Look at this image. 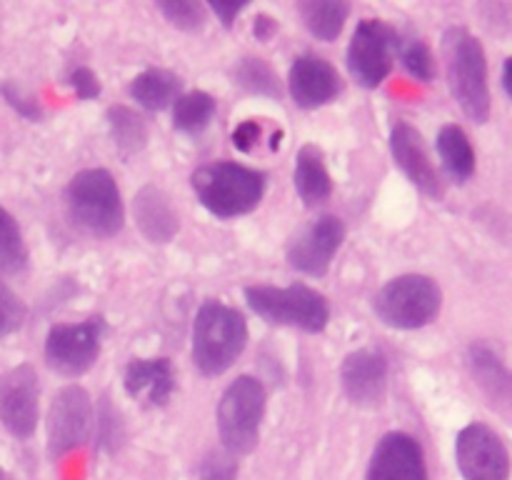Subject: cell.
Segmentation results:
<instances>
[{
  "label": "cell",
  "mask_w": 512,
  "mask_h": 480,
  "mask_svg": "<svg viewBox=\"0 0 512 480\" xmlns=\"http://www.w3.org/2000/svg\"><path fill=\"white\" fill-rule=\"evenodd\" d=\"M298 10L305 28L325 43L338 38L345 28V20L350 18V3L345 0H303Z\"/></svg>",
  "instance_id": "22"
},
{
  "label": "cell",
  "mask_w": 512,
  "mask_h": 480,
  "mask_svg": "<svg viewBox=\"0 0 512 480\" xmlns=\"http://www.w3.org/2000/svg\"><path fill=\"white\" fill-rule=\"evenodd\" d=\"M503 88L508 90V95L512 98V58L505 60L503 65Z\"/></svg>",
  "instance_id": "38"
},
{
  "label": "cell",
  "mask_w": 512,
  "mask_h": 480,
  "mask_svg": "<svg viewBox=\"0 0 512 480\" xmlns=\"http://www.w3.org/2000/svg\"><path fill=\"white\" fill-rule=\"evenodd\" d=\"M245 8H248V3H235V0H213V3H210V10L218 15V20L225 28H233V23L238 20V15L243 13Z\"/></svg>",
  "instance_id": "36"
},
{
  "label": "cell",
  "mask_w": 512,
  "mask_h": 480,
  "mask_svg": "<svg viewBox=\"0 0 512 480\" xmlns=\"http://www.w3.org/2000/svg\"><path fill=\"white\" fill-rule=\"evenodd\" d=\"M258 138H260V125L255 123V120H245V123H240L238 128L233 130V145L238 150H243V153H250L253 145L258 143Z\"/></svg>",
  "instance_id": "35"
},
{
  "label": "cell",
  "mask_w": 512,
  "mask_h": 480,
  "mask_svg": "<svg viewBox=\"0 0 512 480\" xmlns=\"http://www.w3.org/2000/svg\"><path fill=\"white\" fill-rule=\"evenodd\" d=\"M265 388L253 375H240L225 388L218 403V435L223 450L240 458L253 453L265 418Z\"/></svg>",
  "instance_id": "7"
},
{
  "label": "cell",
  "mask_w": 512,
  "mask_h": 480,
  "mask_svg": "<svg viewBox=\"0 0 512 480\" xmlns=\"http://www.w3.org/2000/svg\"><path fill=\"white\" fill-rule=\"evenodd\" d=\"M238 478V458L228 450H210L195 470V480H235Z\"/></svg>",
  "instance_id": "31"
},
{
  "label": "cell",
  "mask_w": 512,
  "mask_h": 480,
  "mask_svg": "<svg viewBox=\"0 0 512 480\" xmlns=\"http://www.w3.org/2000/svg\"><path fill=\"white\" fill-rule=\"evenodd\" d=\"M93 430V400L80 385L58 390L48 410V453L53 458L80 448Z\"/></svg>",
  "instance_id": "11"
},
{
  "label": "cell",
  "mask_w": 512,
  "mask_h": 480,
  "mask_svg": "<svg viewBox=\"0 0 512 480\" xmlns=\"http://www.w3.org/2000/svg\"><path fill=\"white\" fill-rule=\"evenodd\" d=\"M125 393L130 398H145L148 405H165L175 390V373L168 358L130 360L123 375Z\"/></svg>",
  "instance_id": "19"
},
{
  "label": "cell",
  "mask_w": 512,
  "mask_h": 480,
  "mask_svg": "<svg viewBox=\"0 0 512 480\" xmlns=\"http://www.w3.org/2000/svg\"><path fill=\"white\" fill-rule=\"evenodd\" d=\"M70 85L80 100H93L100 95V80L90 68H75L70 73Z\"/></svg>",
  "instance_id": "34"
},
{
  "label": "cell",
  "mask_w": 512,
  "mask_h": 480,
  "mask_svg": "<svg viewBox=\"0 0 512 480\" xmlns=\"http://www.w3.org/2000/svg\"><path fill=\"white\" fill-rule=\"evenodd\" d=\"M365 480H428L425 453L408 433H388L373 450Z\"/></svg>",
  "instance_id": "15"
},
{
  "label": "cell",
  "mask_w": 512,
  "mask_h": 480,
  "mask_svg": "<svg viewBox=\"0 0 512 480\" xmlns=\"http://www.w3.org/2000/svg\"><path fill=\"white\" fill-rule=\"evenodd\" d=\"M275 30H278V23H275L273 18H270V15H258V18H255V23H253V35L258 40H270L273 38V33Z\"/></svg>",
  "instance_id": "37"
},
{
  "label": "cell",
  "mask_w": 512,
  "mask_h": 480,
  "mask_svg": "<svg viewBox=\"0 0 512 480\" xmlns=\"http://www.w3.org/2000/svg\"><path fill=\"white\" fill-rule=\"evenodd\" d=\"M400 60H403L405 70H408L413 78L423 80V83H430V80L435 78V58L423 40L413 38L408 40V43H403V48H400Z\"/></svg>",
  "instance_id": "30"
},
{
  "label": "cell",
  "mask_w": 512,
  "mask_h": 480,
  "mask_svg": "<svg viewBox=\"0 0 512 480\" xmlns=\"http://www.w3.org/2000/svg\"><path fill=\"white\" fill-rule=\"evenodd\" d=\"M180 78L170 70L163 68H148L140 75H135L133 83H130V98L145 110H165L170 105H175V100L180 98Z\"/></svg>",
  "instance_id": "21"
},
{
  "label": "cell",
  "mask_w": 512,
  "mask_h": 480,
  "mask_svg": "<svg viewBox=\"0 0 512 480\" xmlns=\"http://www.w3.org/2000/svg\"><path fill=\"white\" fill-rule=\"evenodd\" d=\"M438 155L450 178L465 183L475 173V150L460 125H445L438 133Z\"/></svg>",
  "instance_id": "23"
},
{
  "label": "cell",
  "mask_w": 512,
  "mask_h": 480,
  "mask_svg": "<svg viewBox=\"0 0 512 480\" xmlns=\"http://www.w3.org/2000/svg\"><path fill=\"white\" fill-rule=\"evenodd\" d=\"M445 60L448 80L460 110L473 123H488L490 118V85L488 63L480 40L465 28H450L445 33Z\"/></svg>",
  "instance_id": "4"
},
{
  "label": "cell",
  "mask_w": 512,
  "mask_h": 480,
  "mask_svg": "<svg viewBox=\"0 0 512 480\" xmlns=\"http://www.w3.org/2000/svg\"><path fill=\"white\" fill-rule=\"evenodd\" d=\"M395 30L383 20H360L348 45V70L355 83L375 90L388 80L393 70Z\"/></svg>",
  "instance_id": "9"
},
{
  "label": "cell",
  "mask_w": 512,
  "mask_h": 480,
  "mask_svg": "<svg viewBox=\"0 0 512 480\" xmlns=\"http://www.w3.org/2000/svg\"><path fill=\"white\" fill-rule=\"evenodd\" d=\"M233 83H238L240 88L253 95H265V98H280L283 95L278 75L263 58L238 60V65L233 68Z\"/></svg>",
  "instance_id": "27"
},
{
  "label": "cell",
  "mask_w": 512,
  "mask_h": 480,
  "mask_svg": "<svg viewBox=\"0 0 512 480\" xmlns=\"http://www.w3.org/2000/svg\"><path fill=\"white\" fill-rule=\"evenodd\" d=\"M443 308V290L420 273L398 275L373 298V310L388 328L418 330L433 323Z\"/></svg>",
  "instance_id": "6"
},
{
  "label": "cell",
  "mask_w": 512,
  "mask_h": 480,
  "mask_svg": "<svg viewBox=\"0 0 512 480\" xmlns=\"http://www.w3.org/2000/svg\"><path fill=\"white\" fill-rule=\"evenodd\" d=\"M470 368L478 383L483 385L485 393H490L498 400H512V378L508 370L503 368L498 355L483 343H475L468 353Z\"/></svg>",
  "instance_id": "24"
},
{
  "label": "cell",
  "mask_w": 512,
  "mask_h": 480,
  "mask_svg": "<svg viewBox=\"0 0 512 480\" xmlns=\"http://www.w3.org/2000/svg\"><path fill=\"white\" fill-rule=\"evenodd\" d=\"M65 205L73 223L95 238H113L125 225L120 188L103 168L75 173L65 188Z\"/></svg>",
  "instance_id": "3"
},
{
  "label": "cell",
  "mask_w": 512,
  "mask_h": 480,
  "mask_svg": "<svg viewBox=\"0 0 512 480\" xmlns=\"http://www.w3.org/2000/svg\"><path fill=\"white\" fill-rule=\"evenodd\" d=\"M248 345V323L243 313L220 300L200 305L193 323V363L208 378L233 368Z\"/></svg>",
  "instance_id": "1"
},
{
  "label": "cell",
  "mask_w": 512,
  "mask_h": 480,
  "mask_svg": "<svg viewBox=\"0 0 512 480\" xmlns=\"http://www.w3.org/2000/svg\"><path fill=\"white\" fill-rule=\"evenodd\" d=\"M390 153H393L398 168L408 175V180L420 193L430 195L435 200L443 198V180H440V173L435 170L433 160H430V153L418 128H413L405 120H398L390 130Z\"/></svg>",
  "instance_id": "14"
},
{
  "label": "cell",
  "mask_w": 512,
  "mask_h": 480,
  "mask_svg": "<svg viewBox=\"0 0 512 480\" xmlns=\"http://www.w3.org/2000/svg\"><path fill=\"white\" fill-rule=\"evenodd\" d=\"M295 190L305 205L323 203L333 193V180H330L328 165H325L323 153L315 145H303L295 160Z\"/></svg>",
  "instance_id": "20"
},
{
  "label": "cell",
  "mask_w": 512,
  "mask_h": 480,
  "mask_svg": "<svg viewBox=\"0 0 512 480\" xmlns=\"http://www.w3.org/2000/svg\"><path fill=\"white\" fill-rule=\"evenodd\" d=\"M265 180L260 170L220 160L195 170L190 185L200 205L215 218H238L258 208L265 195Z\"/></svg>",
  "instance_id": "2"
},
{
  "label": "cell",
  "mask_w": 512,
  "mask_h": 480,
  "mask_svg": "<svg viewBox=\"0 0 512 480\" xmlns=\"http://www.w3.org/2000/svg\"><path fill=\"white\" fill-rule=\"evenodd\" d=\"M0 480H10V478H8V473H5L3 468H0Z\"/></svg>",
  "instance_id": "39"
},
{
  "label": "cell",
  "mask_w": 512,
  "mask_h": 480,
  "mask_svg": "<svg viewBox=\"0 0 512 480\" xmlns=\"http://www.w3.org/2000/svg\"><path fill=\"white\" fill-rule=\"evenodd\" d=\"M108 125L110 135L115 140V148L123 158H133L148 143V125L140 118L135 110L125 108V105H115L108 110Z\"/></svg>",
  "instance_id": "25"
},
{
  "label": "cell",
  "mask_w": 512,
  "mask_h": 480,
  "mask_svg": "<svg viewBox=\"0 0 512 480\" xmlns=\"http://www.w3.org/2000/svg\"><path fill=\"white\" fill-rule=\"evenodd\" d=\"M0 93H3V98L8 100L10 108L18 110V113L23 115V118H28V120H38L40 118L38 100L30 98V95H25L23 90L18 88V85H13V83L0 85Z\"/></svg>",
  "instance_id": "33"
},
{
  "label": "cell",
  "mask_w": 512,
  "mask_h": 480,
  "mask_svg": "<svg viewBox=\"0 0 512 480\" xmlns=\"http://www.w3.org/2000/svg\"><path fill=\"white\" fill-rule=\"evenodd\" d=\"M388 370V358L380 350H353L340 368V380L350 403L365 408L378 405L388 390Z\"/></svg>",
  "instance_id": "16"
},
{
  "label": "cell",
  "mask_w": 512,
  "mask_h": 480,
  "mask_svg": "<svg viewBox=\"0 0 512 480\" xmlns=\"http://www.w3.org/2000/svg\"><path fill=\"white\" fill-rule=\"evenodd\" d=\"M103 333L105 323L100 318L53 325L45 338V363L65 378L88 373L100 355Z\"/></svg>",
  "instance_id": "8"
},
{
  "label": "cell",
  "mask_w": 512,
  "mask_h": 480,
  "mask_svg": "<svg viewBox=\"0 0 512 480\" xmlns=\"http://www.w3.org/2000/svg\"><path fill=\"white\" fill-rule=\"evenodd\" d=\"M245 300L260 320L270 325H285L305 333H323L330 323V305L323 293L303 283L275 288V285H250Z\"/></svg>",
  "instance_id": "5"
},
{
  "label": "cell",
  "mask_w": 512,
  "mask_h": 480,
  "mask_svg": "<svg viewBox=\"0 0 512 480\" xmlns=\"http://www.w3.org/2000/svg\"><path fill=\"white\" fill-rule=\"evenodd\" d=\"M40 383L33 365L23 363L0 375V423L15 440L33 438L38 428Z\"/></svg>",
  "instance_id": "12"
},
{
  "label": "cell",
  "mask_w": 512,
  "mask_h": 480,
  "mask_svg": "<svg viewBox=\"0 0 512 480\" xmlns=\"http://www.w3.org/2000/svg\"><path fill=\"white\" fill-rule=\"evenodd\" d=\"M25 323V305L13 290L0 283V340L18 333Z\"/></svg>",
  "instance_id": "32"
},
{
  "label": "cell",
  "mask_w": 512,
  "mask_h": 480,
  "mask_svg": "<svg viewBox=\"0 0 512 480\" xmlns=\"http://www.w3.org/2000/svg\"><path fill=\"white\" fill-rule=\"evenodd\" d=\"M455 463L465 480H510L508 448L485 423H470L460 430L455 440Z\"/></svg>",
  "instance_id": "10"
},
{
  "label": "cell",
  "mask_w": 512,
  "mask_h": 480,
  "mask_svg": "<svg viewBox=\"0 0 512 480\" xmlns=\"http://www.w3.org/2000/svg\"><path fill=\"white\" fill-rule=\"evenodd\" d=\"M25 263H28V250L18 220L0 208V273H18Z\"/></svg>",
  "instance_id": "28"
},
{
  "label": "cell",
  "mask_w": 512,
  "mask_h": 480,
  "mask_svg": "<svg viewBox=\"0 0 512 480\" xmlns=\"http://www.w3.org/2000/svg\"><path fill=\"white\" fill-rule=\"evenodd\" d=\"M288 90L295 105L303 110H315L328 105L340 93V75L333 65L320 55H300L290 65Z\"/></svg>",
  "instance_id": "17"
},
{
  "label": "cell",
  "mask_w": 512,
  "mask_h": 480,
  "mask_svg": "<svg viewBox=\"0 0 512 480\" xmlns=\"http://www.w3.org/2000/svg\"><path fill=\"white\" fill-rule=\"evenodd\" d=\"M158 10L173 28L198 33L205 25V8L195 0H160Z\"/></svg>",
  "instance_id": "29"
},
{
  "label": "cell",
  "mask_w": 512,
  "mask_h": 480,
  "mask_svg": "<svg viewBox=\"0 0 512 480\" xmlns=\"http://www.w3.org/2000/svg\"><path fill=\"white\" fill-rule=\"evenodd\" d=\"M133 215L135 225H138L140 233H143L150 243H170L180 230V220L173 203H170L168 195L160 188H155V185H145V188L138 190V195H135L133 200Z\"/></svg>",
  "instance_id": "18"
},
{
  "label": "cell",
  "mask_w": 512,
  "mask_h": 480,
  "mask_svg": "<svg viewBox=\"0 0 512 480\" xmlns=\"http://www.w3.org/2000/svg\"><path fill=\"white\" fill-rule=\"evenodd\" d=\"M345 240V225L343 220L335 215H323V218L313 220L308 228L300 230L288 245V263L298 273L310 275V278H320L330 270L335 253L340 250Z\"/></svg>",
  "instance_id": "13"
},
{
  "label": "cell",
  "mask_w": 512,
  "mask_h": 480,
  "mask_svg": "<svg viewBox=\"0 0 512 480\" xmlns=\"http://www.w3.org/2000/svg\"><path fill=\"white\" fill-rule=\"evenodd\" d=\"M215 115V100L213 95L205 90H193V93H183L173 105V125L180 133L198 135L210 125Z\"/></svg>",
  "instance_id": "26"
}]
</instances>
